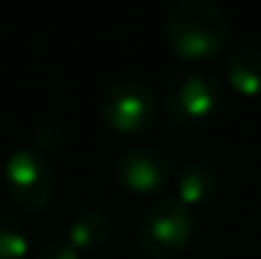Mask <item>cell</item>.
Listing matches in <instances>:
<instances>
[{
    "label": "cell",
    "instance_id": "6da1fadb",
    "mask_svg": "<svg viewBox=\"0 0 261 259\" xmlns=\"http://www.w3.org/2000/svg\"><path fill=\"white\" fill-rule=\"evenodd\" d=\"M164 36L181 59H211L228 45V11L211 0H178L167 9Z\"/></svg>",
    "mask_w": 261,
    "mask_h": 259
},
{
    "label": "cell",
    "instance_id": "7a4b0ae2",
    "mask_svg": "<svg viewBox=\"0 0 261 259\" xmlns=\"http://www.w3.org/2000/svg\"><path fill=\"white\" fill-rule=\"evenodd\" d=\"M100 120L117 134H142L156 123L159 101L147 81L117 78L100 92L97 101Z\"/></svg>",
    "mask_w": 261,
    "mask_h": 259
},
{
    "label": "cell",
    "instance_id": "3957f363",
    "mask_svg": "<svg viewBox=\"0 0 261 259\" xmlns=\"http://www.w3.org/2000/svg\"><path fill=\"white\" fill-rule=\"evenodd\" d=\"M195 234V215L178 198H159L139 220V245L156 259H170L189 245Z\"/></svg>",
    "mask_w": 261,
    "mask_h": 259
},
{
    "label": "cell",
    "instance_id": "277c9868",
    "mask_svg": "<svg viewBox=\"0 0 261 259\" xmlns=\"http://www.w3.org/2000/svg\"><path fill=\"white\" fill-rule=\"evenodd\" d=\"M6 195L25 212H39L56 193V173L47 156L34 148H17L3 162Z\"/></svg>",
    "mask_w": 261,
    "mask_h": 259
},
{
    "label": "cell",
    "instance_id": "5b68a950",
    "mask_svg": "<svg viewBox=\"0 0 261 259\" xmlns=\"http://www.w3.org/2000/svg\"><path fill=\"white\" fill-rule=\"evenodd\" d=\"M222 106V86L203 70H184L167 89V114L181 128H197L214 120Z\"/></svg>",
    "mask_w": 261,
    "mask_h": 259
},
{
    "label": "cell",
    "instance_id": "8992f818",
    "mask_svg": "<svg viewBox=\"0 0 261 259\" xmlns=\"http://www.w3.org/2000/svg\"><path fill=\"white\" fill-rule=\"evenodd\" d=\"M114 178L128 193L150 195L172 178V164L164 153L145 145H136V148L120 151V156L114 159Z\"/></svg>",
    "mask_w": 261,
    "mask_h": 259
},
{
    "label": "cell",
    "instance_id": "52a82bcc",
    "mask_svg": "<svg viewBox=\"0 0 261 259\" xmlns=\"http://www.w3.org/2000/svg\"><path fill=\"white\" fill-rule=\"evenodd\" d=\"M220 193V173L203 159H189L175 178V198L184 206H200Z\"/></svg>",
    "mask_w": 261,
    "mask_h": 259
},
{
    "label": "cell",
    "instance_id": "ba28073f",
    "mask_svg": "<svg viewBox=\"0 0 261 259\" xmlns=\"http://www.w3.org/2000/svg\"><path fill=\"white\" fill-rule=\"evenodd\" d=\"M225 78L239 95L256 98L261 95V48L242 45L225 56Z\"/></svg>",
    "mask_w": 261,
    "mask_h": 259
},
{
    "label": "cell",
    "instance_id": "9c48e42d",
    "mask_svg": "<svg viewBox=\"0 0 261 259\" xmlns=\"http://www.w3.org/2000/svg\"><path fill=\"white\" fill-rule=\"evenodd\" d=\"M111 237V218L103 209H84L67 226V243L78 251H97Z\"/></svg>",
    "mask_w": 261,
    "mask_h": 259
},
{
    "label": "cell",
    "instance_id": "30bf717a",
    "mask_svg": "<svg viewBox=\"0 0 261 259\" xmlns=\"http://www.w3.org/2000/svg\"><path fill=\"white\" fill-rule=\"evenodd\" d=\"M28 231L14 215L0 209V259H22L28 254Z\"/></svg>",
    "mask_w": 261,
    "mask_h": 259
},
{
    "label": "cell",
    "instance_id": "8fae6325",
    "mask_svg": "<svg viewBox=\"0 0 261 259\" xmlns=\"http://www.w3.org/2000/svg\"><path fill=\"white\" fill-rule=\"evenodd\" d=\"M61 145H64V128L59 123H42L34 131V151H39L42 156L56 153Z\"/></svg>",
    "mask_w": 261,
    "mask_h": 259
},
{
    "label": "cell",
    "instance_id": "7c38bea8",
    "mask_svg": "<svg viewBox=\"0 0 261 259\" xmlns=\"http://www.w3.org/2000/svg\"><path fill=\"white\" fill-rule=\"evenodd\" d=\"M34 259H81V254L67 240H47L36 248Z\"/></svg>",
    "mask_w": 261,
    "mask_h": 259
}]
</instances>
